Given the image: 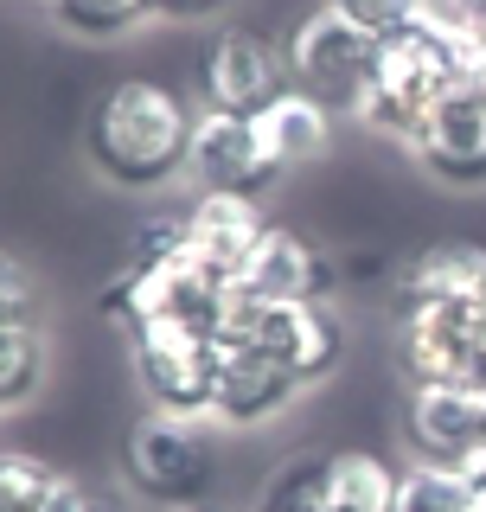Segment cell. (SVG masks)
Returning a JSON list of instances; mask_svg holds the SVG:
<instances>
[{
  "label": "cell",
  "instance_id": "obj_2",
  "mask_svg": "<svg viewBox=\"0 0 486 512\" xmlns=\"http://www.w3.org/2000/svg\"><path fill=\"white\" fill-rule=\"evenodd\" d=\"M231 288L212 263L186 250L180 237V218H160L135 237L128 263L109 276L103 288V314L128 327H148V320H186V327H205L218 333L224 327V308H231Z\"/></svg>",
  "mask_w": 486,
  "mask_h": 512
},
{
  "label": "cell",
  "instance_id": "obj_26",
  "mask_svg": "<svg viewBox=\"0 0 486 512\" xmlns=\"http://www.w3.org/2000/svg\"><path fill=\"white\" fill-rule=\"evenodd\" d=\"M224 7H231V0H154V20H180V26H192V20H218Z\"/></svg>",
  "mask_w": 486,
  "mask_h": 512
},
{
  "label": "cell",
  "instance_id": "obj_10",
  "mask_svg": "<svg viewBox=\"0 0 486 512\" xmlns=\"http://www.w3.org/2000/svg\"><path fill=\"white\" fill-rule=\"evenodd\" d=\"M192 90H199V109L256 116L263 103H275V96L288 90V58H282V45L263 39L256 26H224L199 52Z\"/></svg>",
  "mask_w": 486,
  "mask_h": 512
},
{
  "label": "cell",
  "instance_id": "obj_21",
  "mask_svg": "<svg viewBox=\"0 0 486 512\" xmlns=\"http://www.w3.org/2000/svg\"><path fill=\"white\" fill-rule=\"evenodd\" d=\"M64 487H71V474L58 461L26 455V448H0V512H52Z\"/></svg>",
  "mask_w": 486,
  "mask_h": 512
},
{
  "label": "cell",
  "instance_id": "obj_29",
  "mask_svg": "<svg viewBox=\"0 0 486 512\" xmlns=\"http://www.w3.org/2000/svg\"><path fill=\"white\" fill-rule=\"evenodd\" d=\"M480 333H486V288H480Z\"/></svg>",
  "mask_w": 486,
  "mask_h": 512
},
{
  "label": "cell",
  "instance_id": "obj_19",
  "mask_svg": "<svg viewBox=\"0 0 486 512\" xmlns=\"http://www.w3.org/2000/svg\"><path fill=\"white\" fill-rule=\"evenodd\" d=\"M333 109L327 103H314L307 90L288 84L275 103L256 109V128H263V141H269V154L282 160V167H307V160H320L333 148Z\"/></svg>",
  "mask_w": 486,
  "mask_h": 512
},
{
  "label": "cell",
  "instance_id": "obj_25",
  "mask_svg": "<svg viewBox=\"0 0 486 512\" xmlns=\"http://www.w3.org/2000/svg\"><path fill=\"white\" fill-rule=\"evenodd\" d=\"M52 512H122V506L109 500L103 487H90V480H77V474H71V487L58 493V506H52Z\"/></svg>",
  "mask_w": 486,
  "mask_h": 512
},
{
  "label": "cell",
  "instance_id": "obj_16",
  "mask_svg": "<svg viewBox=\"0 0 486 512\" xmlns=\"http://www.w3.org/2000/svg\"><path fill=\"white\" fill-rule=\"evenodd\" d=\"M263 231H269L263 205H256V199H231V192H199V199L180 212L186 250L199 256V263H212L224 282L243 276V263H250V250H256Z\"/></svg>",
  "mask_w": 486,
  "mask_h": 512
},
{
  "label": "cell",
  "instance_id": "obj_8",
  "mask_svg": "<svg viewBox=\"0 0 486 512\" xmlns=\"http://www.w3.org/2000/svg\"><path fill=\"white\" fill-rule=\"evenodd\" d=\"M128 359L148 410L167 416H212L218 391V333L186 327V320H148L128 327Z\"/></svg>",
  "mask_w": 486,
  "mask_h": 512
},
{
  "label": "cell",
  "instance_id": "obj_20",
  "mask_svg": "<svg viewBox=\"0 0 486 512\" xmlns=\"http://www.w3.org/2000/svg\"><path fill=\"white\" fill-rule=\"evenodd\" d=\"M397 512H486V480L467 468L403 461L397 474Z\"/></svg>",
  "mask_w": 486,
  "mask_h": 512
},
{
  "label": "cell",
  "instance_id": "obj_30",
  "mask_svg": "<svg viewBox=\"0 0 486 512\" xmlns=\"http://www.w3.org/2000/svg\"><path fill=\"white\" fill-rule=\"evenodd\" d=\"M480 77H486V52H480Z\"/></svg>",
  "mask_w": 486,
  "mask_h": 512
},
{
  "label": "cell",
  "instance_id": "obj_28",
  "mask_svg": "<svg viewBox=\"0 0 486 512\" xmlns=\"http://www.w3.org/2000/svg\"><path fill=\"white\" fill-rule=\"evenodd\" d=\"M160 512H212V506H160Z\"/></svg>",
  "mask_w": 486,
  "mask_h": 512
},
{
  "label": "cell",
  "instance_id": "obj_27",
  "mask_svg": "<svg viewBox=\"0 0 486 512\" xmlns=\"http://www.w3.org/2000/svg\"><path fill=\"white\" fill-rule=\"evenodd\" d=\"M26 276V269H20V256H7V250H0V288H7V282H20Z\"/></svg>",
  "mask_w": 486,
  "mask_h": 512
},
{
  "label": "cell",
  "instance_id": "obj_15",
  "mask_svg": "<svg viewBox=\"0 0 486 512\" xmlns=\"http://www.w3.org/2000/svg\"><path fill=\"white\" fill-rule=\"evenodd\" d=\"M301 397V384L256 352L250 340H218V391H212V423L218 429H263Z\"/></svg>",
  "mask_w": 486,
  "mask_h": 512
},
{
  "label": "cell",
  "instance_id": "obj_6",
  "mask_svg": "<svg viewBox=\"0 0 486 512\" xmlns=\"http://www.w3.org/2000/svg\"><path fill=\"white\" fill-rule=\"evenodd\" d=\"M397 474V461L371 448H314L288 455L250 512H397Z\"/></svg>",
  "mask_w": 486,
  "mask_h": 512
},
{
  "label": "cell",
  "instance_id": "obj_7",
  "mask_svg": "<svg viewBox=\"0 0 486 512\" xmlns=\"http://www.w3.org/2000/svg\"><path fill=\"white\" fill-rule=\"evenodd\" d=\"M282 58H288V84L295 90H307L314 103H327L333 116H359V103L371 90V71H378V39L320 0V7L301 13L295 32L282 39Z\"/></svg>",
  "mask_w": 486,
  "mask_h": 512
},
{
  "label": "cell",
  "instance_id": "obj_9",
  "mask_svg": "<svg viewBox=\"0 0 486 512\" xmlns=\"http://www.w3.org/2000/svg\"><path fill=\"white\" fill-rule=\"evenodd\" d=\"M397 365L410 384H486L480 295L403 314L397 320Z\"/></svg>",
  "mask_w": 486,
  "mask_h": 512
},
{
  "label": "cell",
  "instance_id": "obj_18",
  "mask_svg": "<svg viewBox=\"0 0 486 512\" xmlns=\"http://www.w3.org/2000/svg\"><path fill=\"white\" fill-rule=\"evenodd\" d=\"M486 288V250L480 244H429L397 269L391 282V314H416V308H442V301H474Z\"/></svg>",
  "mask_w": 486,
  "mask_h": 512
},
{
  "label": "cell",
  "instance_id": "obj_4",
  "mask_svg": "<svg viewBox=\"0 0 486 512\" xmlns=\"http://www.w3.org/2000/svg\"><path fill=\"white\" fill-rule=\"evenodd\" d=\"M122 480L148 506H205L218 487V423L167 410L135 416L122 436Z\"/></svg>",
  "mask_w": 486,
  "mask_h": 512
},
{
  "label": "cell",
  "instance_id": "obj_11",
  "mask_svg": "<svg viewBox=\"0 0 486 512\" xmlns=\"http://www.w3.org/2000/svg\"><path fill=\"white\" fill-rule=\"evenodd\" d=\"M186 173L199 180V192H231V199H256L263 205L282 186V160L269 154L256 116H224V109H199L192 122V160Z\"/></svg>",
  "mask_w": 486,
  "mask_h": 512
},
{
  "label": "cell",
  "instance_id": "obj_24",
  "mask_svg": "<svg viewBox=\"0 0 486 512\" xmlns=\"http://www.w3.org/2000/svg\"><path fill=\"white\" fill-rule=\"evenodd\" d=\"M429 20H442V26L467 32L474 45H486V0H429Z\"/></svg>",
  "mask_w": 486,
  "mask_h": 512
},
{
  "label": "cell",
  "instance_id": "obj_14",
  "mask_svg": "<svg viewBox=\"0 0 486 512\" xmlns=\"http://www.w3.org/2000/svg\"><path fill=\"white\" fill-rule=\"evenodd\" d=\"M237 288L256 295V301H333L339 263L307 231L269 218V231L256 237V250H250V263H243Z\"/></svg>",
  "mask_w": 486,
  "mask_h": 512
},
{
  "label": "cell",
  "instance_id": "obj_5",
  "mask_svg": "<svg viewBox=\"0 0 486 512\" xmlns=\"http://www.w3.org/2000/svg\"><path fill=\"white\" fill-rule=\"evenodd\" d=\"M218 340H250L256 352H269L301 391L327 384L346 365V320L333 301H256L231 288V308H224Z\"/></svg>",
  "mask_w": 486,
  "mask_h": 512
},
{
  "label": "cell",
  "instance_id": "obj_31",
  "mask_svg": "<svg viewBox=\"0 0 486 512\" xmlns=\"http://www.w3.org/2000/svg\"><path fill=\"white\" fill-rule=\"evenodd\" d=\"M480 52H486V45H480Z\"/></svg>",
  "mask_w": 486,
  "mask_h": 512
},
{
  "label": "cell",
  "instance_id": "obj_22",
  "mask_svg": "<svg viewBox=\"0 0 486 512\" xmlns=\"http://www.w3.org/2000/svg\"><path fill=\"white\" fill-rule=\"evenodd\" d=\"M52 20L71 39H122L141 20H154V0H52Z\"/></svg>",
  "mask_w": 486,
  "mask_h": 512
},
{
  "label": "cell",
  "instance_id": "obj_1",
  "mask_svg": "<svg viewBox=\"0 0 486 512\" xmlns=\"http://www.w3.org/2000/svg\"><path fill=\"white\" fill-rule=\"evenodd\" d=\"M192 122H199V103H186L173 84L116 77L84 122V154L116 192H167L173 180H186Z\"/></svg>",
  "mask_w": 486,
  "mask_h": 512
},
{
  "label": "cell",
  "instance_id": "obj_23",
  "mask_svg": "<svg viewBox=\"0 0 486 512\" xmlns=\"http://www.w3.org/2000/svg\"><path fill=\"white\" fill-rule=\"evenodd\" d=\"M327 7L346 13L371 39H397V32H410L416 20H429V0H327Z\"/></svg>",
  "mask_w": 486,
  "mask_h": 512
},
{
  "label": "cell",
  "instance_id": "obj_3",
  "mask_svg": "<svg viewBox=\"0 0 486 512\" xmlns=\"http://www.w3.org/2000/svg\"><path fill=\"white\" fill-rule=\"evenodd\" d=\"M474 71H480V45L467 32L442 26V20H416L397 39H378V71H371V90L359 103V122L371 135L410 148L423 116Z\"/></svg>",
  "mask_w": 486,
  "mask_h": 512
},
{
  "label": "cell",
  "instance_id": "obj_17",
  "mask_svg": "<svg viewBox=\"0 0 486 512\" xmlns=\"http://www.w3.org/2000/svg\"><path fill=\"white\" fill-rule=\"evenodd\" d=\"M39 391H45V320L32 282L20 276L0 288V416L26 410Z\"/></svg>",
  "mask_w": 486,
  "mask_h": 512
},
{
  "label": "cell",
  "instance_id": "obj_12",
  "mask_svg": "<svg viewBox=\"0 0 486 512\" xmlns=\"http://www.w3.org/2000/svg\"><path fill=\"white\" fill-rule=\"evenodd\" d=\"M403 448H410V461L474 474V461L486 455V384H410Z\"/></svg>",
  "mask_w": 486,
  "mask_h": 512
},
{
  "label": "cell",
  "instance_id": "obj_13",
  "mask_svg": "<svg viewBox=\"0 0 486 512\" xmlns=\"http://www.w3.org/2000/svg\"><path fill=\"white\" fill-rule=\"evenodd\" d=\"M410 154H416V167H423L429 180H442L455 192H480L486 186V77L480 71L461 77V84L423 116Z\"/></svg>",
  "mask_w": 486,
  "mask_h": 512
}]
</instances>
